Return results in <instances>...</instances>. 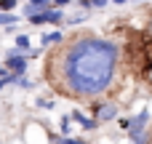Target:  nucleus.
I'll return each instance as SVG.
<instances>
[{
    "label": "nucleus",
    "instance_id": "obj_1",
    "mask_svg": "<svg viewBox=\"0 0 152 144\" xmlns=\"http://www.w3.org/2000/svg\"><path fill=\"white\" fill-rule=\"evenodd\" d=\"M120 48L118 43L96 35H80L67 43L51 61L56 69V83L64 94L75 99H96L102 96L118 72Z\"/></svg>",
    "mask_w": 152,
    "mask_h": 144
},
{
    "label": "nucleus",
    "instance_id": "obj_2",
    "mask_svg": "<svg viewBox=\"0 0 152 144\" xmlns=\"http://www.w3.org/2000/svg\"><path fill=\"white\" fill-rule=\"evenodd\" d=\"M5 69H8V75H13V77H24V72H27V56L19 53L16 48L5 51Z\"/></svg>",
    "mask_w": 152,
    "mask_h": 144
},
{
    "label": "nucleus",
    "instance_id": "obj_3",
    "mask_svg": "<svg viewBox=\"0 0 152 144\" xmlns=\"http://www.w3.org/2000/svg\"><path fill=\"white\" fill-rule=\"evenodd\" d=\"M51 8H53V0H27V5L21 8V13H24L27 19H32V16L45 13V11H51Z\"/></svg>",
    "mask_w": 152,
    "mask_h": 144
},
{
    "label": "nucleus",
    "instance_id": "obj_4",
    "mask_svg": "<svg viewBox=\"0 0 152 144\" xmlns=\"http://www.w3.org/2000/svg\"><path fill=\"white\" fill-rule=\"evenodd\" d=\"M147 123H150V112H147V110H144V112H139V115H136V118L131 120V131H128V136H131V142L147 134V131H144V128H147Z\"/></svg>",
    "mask_w": 152,
    "mask_h": 144
},
{
    "label": "nucleus",
    "instance_id": "obj_5",
    "mask_svg": "<svg viewBox=\"0 0 152 144\" xmlns=\"http://www.w3.org/2000/svg\"><path fill=\"white\" fill-rule=\"evenodd\" d=\"M29 21H32V24H61V21H64V13H61L59 8H51V11H45V13L32 16Z\"/></svg>",
    "mask_w": 152,
    "mask_h": 144
},
{
    "label": "nucleus",
    "instance_id": "obj_6",
    "mask_svg": "<svg viewBox=\"0 0 152 144\" xmlns=\"http://www.w3.org/2000/svg\"><path fill=\"white\" fill-rule=\"evenodd\" d=\"M118 115V107L115 104H102L99 110H96V123H107V120H112Z\"/></svg>",
    "mask_w": 152,
    "mask_h": 144
},
{
    "label": "nucleus",
    "instance_id": "obj_7",
    "mask_svg": "<svg viewBox=\"0 0 152 144\" xmlns=\"http://www.w3.org/2000/svg\"><path fill=\"white\" fill-rule=\"evenodd\" d=\"M40 43L48 48V45H56V43H64V35L61 32H45L43 37H40Z\"/></svg>",
    "mask_w": 152,
    "mask_h": 144
},
{
    "label": "nucleus",
    "instance_id": "obj_8",
    "mask_svg": "<svg viewBox=\"0 0 152 144\" xmlns=\"http://www.w3.org/2000/svg\"><path fill=\"white\" fill-rule=\"evenodd\" d=\"M72 120H77V123H80V126H83L86 131H91V128H96V120H91V118H86V115H83V112H77V110L72 112Z\"/></svg>",
    "mask_w": 152,
    "mask_h": 144
},
{
    "label": "nucleus",
    "instance_id": "obj_9",
    "mask_svg": "<svg viewBox=\"0 0 152 144\" xmlns=\"http://www.w3.org/2000/svg\"><path fill=\"white\" fill-rule=\"evenodd\" d=\"M16 51L24 53V56L29 53V37H27V35H16Z\"/></svg>",
    "mask_w": 152,
    "mask_h": 144
},
{
    "label": "nucleus",
    "instance_id": "obj_10",
    "mask_svg": "<svg viewBox=\"0 0 152 144\" xmlns=\"http://www.w3.org/2000/svg\"><path fill=\"white\" fill-rule=\"evenodd\" d=\"M16 21H19L16 13H0V27H3V24H5V27H13Z\"/></svg>",
    "mask_w": 152,
    "mask_h": 144
},
{
    "label": "nucleus",
    "instance_id": "obj_11",
    "mask_svg": "<svg viewBox=\"0 0 152 144\" xmlns=\"http://www.w3.org/2000/svg\"><path fill=\"white\" fill-rule=\"evenodd\" d=\"M19 0H0V13H13Z\"/></svg>",
    "mask_w": 152,
    "mask_h": 144
},
{
    "label": "nucleus",
    "instance_id": "obj_12",
    "mask_svg": "<svg viewBox=\"0 0 152 144\" xmlns=\"http://www.w3.org/2000/svg\"><path fill=\"white\" fill-rule=\"evenodd\" d=\"M110 0H80V5L83 8H104Z\"/></svg>",
    "mask_w": 152,
    "mask_h": 144
},
{
    "label": "nucleus",
    "instance_id": "obj_13",
    "mask_svg": "<svg viewBox=\"0 0 152 144\" xmlns=\"http://www.w3.org/2000/svg\"><path fill=\"white\" fill-rule=\"evenodd\" d=\"M53 144H86L83 139H69V136H61V139H53Z\"/></svg>",
    "mask_w": 152,
    "mask_h": 144
},
{
    "label": "nucleus",
    "instance_id": "obj_14",
    "mask_svg": "<svg viewBox=\"0 0 152 144\" xmlns=\"http://www.w3.org/2000/svg\"><path fill=\"white\" fill-rule=\"evenodd\" d=\"M61 136H69V118H61Z\"/></svg>",
    "mask_w": 152,
    "mask_h": 144
},
{
    "label": "nucleus",
    "instance_id": "obj_15",
    "mask_svg": "<svg viewBox=\"0 0 152 144\" xmlns=\"http://www.w3.org/2000/svg\"><path fill=\"white\" fill-rule=\"evenodd\" d=\"M86 19V13H77V16H72V19H67V24H80Z\"/></svg>",
    "mask_w": 152,
    "mask_h": 144
},
{
    "label": "nucleus",
    "instance_id": "obj_16",
    "mask_svg": "<svg viewBox=\"0 0 152 144\" xmlns=\"http://www.w3.org/2000/svg\"><path fill=\"white\" fill-rule=\"evenodd\" d=\"M69 3H72V0H53V8H59V11H61V8H64V5H69Z\"/></svg>",
    "mask_w": 152,
    "mask_h": 144
},
{
    "label": "nucleus",
    "instance_id": "obj_17",
    "mask_svg": "<svg viewBox=\"0 0 152 144\" xmlns=\"http://www.w3.org/2000/svg\"><path fill=\"white\" fill-rule=\"evenodd\" d=\"M0 77H8V69H5V64H0Z\"/></svg>",
    "mask_w": 152,
    "mask_h": 144
},
{
    "label": "nucleus",
    "instance_id": "obj_18",
    "mask_svg": "<svg viewBox=\"0 0 152 144\" xmlns=\"http://www.w3.org/2000/svg\"><path fill=\"white\" fill-rule=\"evenodd\" d=\"M110 3H115V5H123V3H128V0H110Z\"/></svg>",
    "mask_w": 152,
    "mask_h": 144
}]
</instances>
